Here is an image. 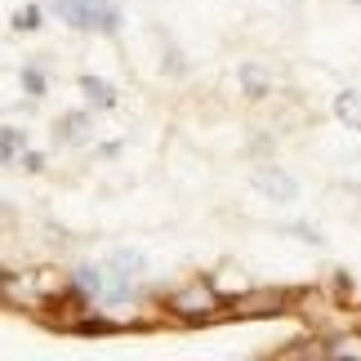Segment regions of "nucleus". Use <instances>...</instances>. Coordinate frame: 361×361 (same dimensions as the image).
<instances>
[{
  "mask_svg": "<svg viewBox=\"0 0 361 361\" xmlns=\"http://www.w3.org/2000/svg\"><path fill=\"white\" fill-rule=\"evenodd\" d=\"M255 188L268 201H276V205H290V201L299 197V183L290 174H281V170H255Z\"/></svg>",
  "mask_w": 361,
  "mask_h": 361,
  "instance_id": "nucleus-1",
  "label": "nucleus"
},
{
  "mask_svg": "<svg viewBox=\"0 0 361 361\" xmlns=\"http://www.w3.org/2000/svg\"><path fill=\"white\" fill-rule=\"evenodd\" d=\"M237 80H241L245 99H268V94H272V76L263 72L259 63H241L237 67Z\"/></svg>",
  "mask_w": 361,
  "mask_h": 361,
  "instance_id": "nucleus-2",
  "label": "nucleus"
},
{
  "mask_svg": "<svg viewBox=\"0 0 361 361\" xmlns=\"http://www.w3.org/2000/svg\"><path fill=\"white\" fill-rule=\"evenodd\" d=\"M205 308H214V290L201 286V281L174 299V312H178V317H197V312H205Z\"/></svg>",
  "mask_w": 361,
  "mask_h": 361,
  "instance_id": "nucleus-3",
  "label": "nucleus"
},
{
  "mask_svg": "<svg viewBox=\"0 0 361 361\" xmlns=\"http://www.w3.org/2000/svg\"><path fill=\"white\" fill-rule=\"evenodd\" d=\"M335 116L343 121V130H357V134H361V90L335 94Z\"/></svg>",
  "mask_w": 361,
  "mask_h": 361,
  "instance_id": "nucleus-4",
  "label": "nucleus"
},
{
  "mask_svg": "<svg viewBox=\"0 0 361 361\" xmlns=\"http://www.w3.org/2000/svg\"><path fill=\"white\" fill-rule=\"evenodd\" d=\"M80 94H85L94 107H116V90L99 76H80Z\"/></svg>",
  "mask_w": 361,
  "mask_h": 361,
  "instance_id": "nucleus-5",
  "label": "nucleus"
},
{
  "mask_svg": "<svg viewBox=\"0 0 361 361\" xmlns=\"http://www.w3.org/2000/svg\"><path fill=\"white\" fill-rule=\"evenodd\" d=\"M112 268H116L121 281H138V276H143V255H138V250H116Z\"/></svg>",
  "mask_w": 361,
  "mask_h": 361,
  "instance_id": "nucleus-6",
  "label": "nucleus"
},
{
  "mask_svg": "<svg viewBox=\"0 0 361 361\" xmlns=\"http://www.w3.org/2000/svg\"><path fill=\"white\" fill-rule=\"evenodd\" d=\"M85 130H90V116H85V112H67L54 134H59L63 143H80V138H85Z\"/></svg>",
  "mask_w": 361,
  "mask_h": 361,
  "instance_id": "nucleus-7",
  "label": "nucleus"
},
{
  "mask_svg": "<svg viewBox=\"0 0 361 361\" xmlns=\"http://www.w3.org/2000/svg\"><path fill=\"white\" fill-rule=\"evenodd\" d=\"M76 286H80V295H90V299H107V286H103L99 268H76Z\"/></svg>",
  "mask_w": 361,
  "mask_h": 361,
  "instance_id": "nucleus-8",
  "label": "nucleus"
},
{
  "mask_svg": "<svg viewBox=\"0 0 361 361\" xmlns=\"http://www.w3.org/2000/svg\"><path fill=\"white\" fill-rule=\"evenodd\" d=\"M18 80H23V90L32 94V99H40V94H45V72H40V67H23Z\"/></svg>",
  "mask_w": 361,
  "mask_h": 361,
  "instance_id": "nucleus-9",
  "label": "nucleus"
},
{
  "mask_svg": "<svg viewBox=\"0 0 361 361\" xmlns=\"http://www.w3.org/2000/svg\"><path fill=\"white\" fill-rule=\"evenodd\" d=\"M0 134H5V165H13V161H18V147L27 143V138H23V130H18V125H5Z\"/></svg>",
  "mask_w": 361,
  "mask_h": 361,
  "instance_id": "nucleus-10",
  "label": "nucleus"
},
{
  "mask_svg": "<svg viewBox=\"0 0 361 361\" xmlns=\"http://www.w3.org/2000/svg\"><path fill=\"white\" fill-rule=\"evenodd\" d=\"M36 27H40V9L36 5H27V9L13 13V32H36Z\"/></svg>",
  "mask_w": 361,
  "mask_h": 361,
  "instance_id": "nucleus-11",
  "label": "nucleus"
},
{
  "mask_svg": "<svg viewBox=\"0 0 361 361\" xmlns=\"http://www.w3.org/2000/svg\"><path fill=\"white\" fill-rule=\"evenodd\" d=\"M290 232H295L299 241H308V245H326V237L317 228H308V224H290Z\"/></svg>",
  "mask_w": 361,
  "mask_h": 361,
  "instance_id": "nucleus-12",
  "label": "nucleus"
},
{
  "mask_svg": "<svg viewBox=\"0 0 361 361\" xmlns=\"http://www.w3.org/2000/svg\"><path fill=\"white\" fill-rule=\"evenodd\" d=\"M80 330H85V335H103V330H112V322H99V317H94V322H80Z\"/></svg>",
  "mask_w": 361,
  "mask_h": 361,
  "instance_id": "nucleus-13",
  "label": "nucleus"
},
{
  "mask_svg": "<svg viewBox=\"0 0 361 361\" xmlns=\"http://www.w3.org/2000/svg\"><path fill=\"white\" fill-rule=\"evenodd\" d=\"M23 165H27V170H45V157H40V152H27V157H23Z\"/></svg>",
  "mask_w": 361,
  "mask_h": 361,
  "instance_id": "nucleus-14",
  "label": "nucleus"
}]
</instances>
